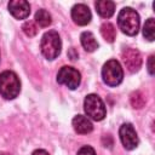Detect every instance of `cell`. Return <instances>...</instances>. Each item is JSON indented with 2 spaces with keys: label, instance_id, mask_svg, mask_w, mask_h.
<instances>
[{
  "label": "cell",
  "instance_id": "1",
  "mask_svg": "<svg viewBox=\"0 0 155 155\" xmlns=\"http://www.w3.org/2000/svg\"><path fill=\"white\" fill-rule=\"evenodd\" d=\"M117 24L124 34L133 36L139 30V15L131 7H124L119 12Z\"/></svg>",
  "mask_w": 155,
  "mask_h": 155
},
{
  "label": "cell",
  "instance_id": "23",
  "mask_svg": "<svg viewBox=\"0 0 155 155\" xmlns=\"http://www.w3.org/2000/svg\"><path fill=\"white\" fill-rule=\"evenodd\" d=\"M1 155H11V154H8V153H2Z\"/></svg>",
  "mask_w": 155,
  "mask_h": 155
},
{
  "label": "cell",
  "instance_id": "21",
  "mask_svg": "<svg viewBox=\"0 0 155 155\" xmlns=\"http://www.w3.org/2000/svg\"><path fill=\"white\" fill-rule=\"evenodd\" d=\"M68 54H69L70 59H73V61H74V59H76V58L79 57V53L75 51V48H74V47H71V48L69 50V53H68Z\"/></svg>",
  "mask_w": 155,
  "mask_h": 155
},
{
  "label": "cell",
  "instance_id": "16",
  "mask_svg": "<svg viewBox=\"0 0 155 155\" xmlns=\"http://www.w3.org/2000/svg\"><path fill=\"white\" fill-rule=\"evenodd\" d=\"M143 35L147 40L154 41L155 39V22L154 18H148L143 25Z\"/></svg>",
  "mask_w": 155,
  "mask_h": 155
},
{
  "label": "cell",
  "instance_id": "3",
  "mask_svg": "<svg viewBox=\"0 0 155 155\" xmlns=\"http://www.w3.org/2000/svg\"><path fill=\"white\" fill-rule=\"evenodd\" d=\"M40 48H41V53L46 59L52 61L57 58L62 48V41L58 33L56 30H50L45 33L40 42Z\"/></svg>",
  "mask_w": 155,
  "mask_h": 155
},
{
  "label": "cell",
  "instance_id": "10",
  "mask_svg": "<svg viewBox=\"0 0 155 155\" xmlns=\"http://www.w3.org/2000/svg\"><path fill=\"white\" fill-rule=\"evenodd\" d=\"M71 18L78 25H86L91 22L92 15L90 8L84 4H76L71 8Z\"/></svg>",
  "mask_w": 155,
  "mask_h": 155
},
{
  "label": "cell",
  "instance_id": "9",
  "mask_svg": "<svg viewBox=\"0 0 155 155\" xmlns=\"http://www.w3.org/2000/svg\"><path fill=\"white\" fill-rule=\"evenodd\" d=\"M8 12L17 19H24L30 13V5L25 0H12L7 5Z\"/></svg>",
  "mask_w": 155,
  "mask_h": 155
},
{
  "label": "cell",
  "instance_id": "19",
  "mask_svg": "<svg viewBox=\"0 0 155 155\" xmlns=\"http://www.w3.org/2000/svg\"><path fill=\"white\" fill-rule=\"evenodd\" d=\"M76 155H96V151H94V149L92 147L84 145V147H81L79 149V151H78Z\"/></svg>",
  "mask_w": 155,
  "mask_h": 155
},
{
  "label": "cell",
  "instance_id": "11",
  "mask_svg": "<svg viewBox=\"0 0 155 155\" xmlns=\"http://www.w3.org/2000/svg\"><path fill=\"white\" fill-rule=\"evenodd\" d=\"M73 127L75 132L80 134H87L93 130L91 120L85 115H75L73 119Z\"/></svg>",
  "mask_w": 155,
  "mask_h": 155
},
{
  "label": "cell",
  "instance_id": "12",
  "mask_svg": "<svg viewBox=\"0 0 155 155\" xmlns=\"http://www.w3.org/2000/svg\"><path fill=\"white\" fill-rule=\"evenodd\" d=\"M94 6L98 15L103 18H110L115 12V4L110 0H98Z\"/></svg>",
  "mask_w": 155,
  "mask_h": 155
},
{
  "label": "cell",
  "instance_id": "14",
  "mask_svg": "<svg viewBox=\"0 0 155 155\" xmlns=\"http://www.w3.org/2000/svg\"><path fill=\"white\" fill-rule=\"evenodd\" d=\"M101 34L103 36V39L108 42H113L116 38V30L115 27L110 23V22H105L101 25Z\"/></svg>",
  "mask_w": 155,
  "mask_h": 155
},
{
  "label": "cell",
  "instance_id": "22",
  "mask_svg": "<svg viewBox=\"0 0 155 155\" xmlns=\"http://www.w3.org/2000/svg\"><path fill=\"white\" fill-rule=\"evenodd\" d=\"M31 155H48V153L46 150H44V149H36L35 151H33Z\"/></svg>",
  "mask_w": 155,
  "mask_h": 155
},
{
  "label": "cell",
  "instance_id": "6",
  "mask_svg": "<svg viewBox=\"0 0 155 155\" xmlns=\"http://www.w3.org/2000/svg\"><path fill=\"white\" fill-rule=\"evenodd\" d=\"M57 82L61 85H65L69 90H76L80 86L81 75L78 71V69L64 65L59 69L57 74Z\"/></svg>",
  "mask_w": 155,
  "mask_h": 155
},
{
  "label": "cell",
  "instance_id": "8",
  "mask_svg": "<svg viewBox=\"0 0 155 155\" xmlns=\"http://www.w3.org/2000/svg\"><path fill=\"white\" fill-rule=\"evenodd\" d=\"M121 57H122V61H124L128 71L136 73L140 69V67H142V56H140L138 50L131 48V47L125 48L121 53Z\"/></svg>",
  "mask_w": 155,
  "mask_h": 155
},
{
  "label": "cell",
  "instance_id": "5",
  "mask_svg": "<svg viewBox=\"0 0 155 155\" xmlns=\"http://www.w3.org/2000/svg\"><path fill=\"white\" fill-rule=\"evenodd\" d=\"M102 78L103 81L110 87L120 85L124 79V70L121 68V64L116 59H109L108 62H105L102 69Z\"/></svg>",
  "mask_w": 155,
  "mask_h": 155
},
{
  "label": "cell",
  "instance_id": "15",
  "mask_svg": "<svg viewBox=\"0 0 155 155\" xmlns=\"http://www.w3.org/2000/svg\"><path fill=\"white\" fill-rule=\"evenodd\" d=\"M35 22L39 24V27L46 28V27H48V25L51 24L52 18H51V15H50L46 10L40 8V10H38L36 13H35Z\"/></svg>",
  "mask_w": 155,
  "mask_h": 155
},
{
  "label": "cell",
  "instance_id": "20",
  "mask_svg": "<svg viewBox=\"0 0 155 155\" xmlns=\"http://www.w3.org/2000/svg\"><path fill=\"white\" fill-rule=\"evenodd\" d=\"M154 59H155V57H154V56H150V57H149V59H148V71H149V74H150V75H154V73H155Z\"/></svg>",
  "mask_w": 155,
  "mask_h": 155
},
{
  "label": "cell",
  "instance_id": "13",
  "mask_svg": "<svg viewBox=\"0 0 155 155\" xmlns=\"http://www.w3.org/2000/svg\"><path fill=\"white\" fill-rule=\"evenodd\" d=\"M80 41H81L82 47L87 52H93L98 48V42L91 31H84L80 36Z\"/></svg>",
  "mask_w": 155,
  "mask_h": 155
},
{
  "label": "cell",
  "instance_id": "7",
  "mask_svg": "<svg viewBox=\"0 0 155 155\" xmlns=\"http://www.w3.org/2000/svg\"><path fill=\"white\" fill-rule=\"evenodd\" d=\"M119 136H120V140H121L124 148L127 150H133L139 144L137 132H136L134 127L132 126V124L121 125L120 130H119Z\"/></svg>",
  "mask_w": 155,
  "mask_h": 155
},
{
  "label": "cell",
  "instance_id": "17",
  "mask_svg": "<svg viewBox=\"0 0 155 155\" xmlns=\"http://www.w3.org/2000/svg\"><path fill=\"white\" fill-rule=\"evenodd\" d=\"M130 102L134 109H142L145 105V96L140 91H133L130 96Z\"/></svg>",
  "mask_w": 155,
  "mask_h": 155
},
{
  "label": "cell",
  "instance_id": "18",
  "mask_svg": "<svg viewBox=\"0 0 155 155\" xmlns=\"http://www.w3.org/2000/svg\"><path fill=\"white\" fill-rule=\"evenodd\" d=\"M22 29H23L24 34H25L27 36H29V38L35 36V35L38 34V25L35 24L34 21H27V22L23 24Z\"/></svg>",
  "mask_w": 155,
  "mask_h": 155
},
{
  "label": "cell",
  "instance_id": "4",
  "mask_svg": "<svg viewBox=\"0 0 155 155\" xmlns=\"http://www.w3.org/2000/svg\"><path fill=\"white\" fill-rule=\"evenodd\" d=\"M84 110H85L87 117L92 119L94 121H101L107 115V109H105V105H104L103 101L101 99L99 96H97L94 93L87 94L85 97Z\"/></svg>",
  "mask_w": 155,
  "mask_h": 155
},
{
  "label": "cell",
  "instance_id": "2",
  "mask_svg": "<svg viewBox=\"0 0 155 155\" xmlns=\"http://www.w3.org/2000/svg\"><path fill=\"white\" fill-rule=\"evenodd\" d=\"M21 91V81L15 71L5 70L0 74V94L5 99H15Z\"/></svg>",
  "mask_w": 155,
  "mask_h": 155
}]
</instances>
